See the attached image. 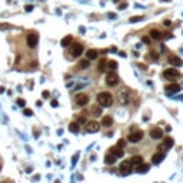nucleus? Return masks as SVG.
Instances as JSON below:
<instances>
[{"instance_id":"obj_41","label":"nucleus","mask_w":183,"mask_h":183,"mask_svg":"<svg viewBox=\"0 0 183 183\" xmlns=\"http://www.w3.org/2000/svg\"><path fill=\"white\" fill-rule=\"evenodd\" d=\"M57 100H52V106H53V107H57Z\"/></svg>"},{"instance_id":"obj_21","label":"nucleus","mask_w":183,"mask_h":183,"mask_svg":"<svg viewBox=\"0 0 183 183\" xmlns=\"http://www.w3.org/2000/svg\"><path fill=\"white\" fill-rule=\"evenodd\" d=\"M113 125V119L112 116H103V119H102V126H106V127H109V126Z\"/></svg>"},{"instance_id":"obj_44","label":"nucleus","mask_w":183,"mask_h":183,"mask_svg":"<svg viewBox=\"0 0 183 183\" xmlns=\"http://www.w3.org/2000/svg\"><path fill=\"white\" fill-rule=\"evenodd\" d=\"M7 2H9V3H10V2H12V0H7Z\"/></svg>"},{"instance_id":"obj_10","label":"nucleus","mask_w":183,"mask_h":183,"mask_svg":"<svg viewBox=\"0 0 183 183\" xmlns=\"http://www.w3.org/2000/svg\"><path fill=\"white\" fill-rule=\"evenodd\" d=\"M76 103L77 106H86L89 103V96L88 95H77L76 96Z\"/></svg>"},{"instance_id":"obj_31","label":"nucleus","mask_w":183,"mask_h":183,"mask_svg":"<svg viewBox=\"0 0 183 183\" xmlns=\"http://www.w3.org/2000/svg\"><path fill=\"white\" fill-rule=\"evenodd\" d=\"M76 122H77L79 125H82V123H86V117H84V116H79Z\"/></svg>"},{"instance_id":"obj_12","label":"nucleus","mask_w":183,"mask_h":183,"mask_svg":"<svg viewBox=\"0 0 183 183\" xmlns=\"http://www.w3.org/2000/svg\"><path fill=\"white\" fill-rule=\"evenodd\" d=\"M110 153H113L116 158H123L125 152H123V149L120 146H113V147H110Z\"/></svg>"},{"instance_id":"obj_26","label":"nucleus","mask_w":183,"mask_h":183,"mask_svg":"<svg viewBox=\"0 0 183 183\" xmlns=\"http://www.w3.org/2000/svg\"><path fill=\"white\" fill-rule=\"evenodd\" d=\"M72 42H73V37H72L70 34H69V36H66V37L62 39V46H63V47H67V46L70 45Z\"/></svg>"},{"instance_id":"obj_13","label":"nucleus","mask_w":183,"mask_h":183,"mask_svg":"<svg viewBox=\"0 0 183 183\" xmlns=\"http://www.w3.org/2000/svg\"><path fill=\"white\" fill-rule=\"evenodd\" d=\"M163 159H165V153L163 152H158V153H154L152 156V162H153V165H159Z\"/></svg>"},{"instance_id":"obj_8","label":"nucleus","mask_w":183,"mask_h":183,"mask_svg":"<svg viewBox=\"0 0 183 183\" xmlns=\"http://www.w3.org/2000/svg\"><path fill=\"white\" fill-rule=\"evenodd\" d=\"M37 42H39V34L37 33H30L29 36H27V46H29V47L33 49L34 46L37 45Z\"/></svg>"},{"instance_id":"obj_5","label":"nucleus","mask_w":183,"mask_h":183,"mask_svg":"<svg viewBox=\"0 0 183 183\" xmlns=\"http://www.w3.org/2000/svg\"><path fill=\"white\" fill-rule=\"evenodd\" d=\"M163 76L169 80H173V79H176V77H179L180 73L177 69H166V70L163 72Z\"/></svg>"},{"instance_id":"obj_42","label":"nucleus","mask_w":183,"mask_h":183,"mask_svg":"<svg viewBox=\"0 0 183 183\" xmlns=\"http://www.w3.org/2000/svg\"><path fill=\"white\" fill-rule=\"evenodd\" d=\"M142 40H143L145 43H150V39H149V37H143Z\"/></svg>"},{"instance_id":"obj_33","label":"nucleus","mask_w":183,"mask_h":183,"mask_svg":"<svg viewBox=\"0 0 183 183\" xmlns=\"http://www.w3.org/2000/svg\"><path fill=\"white\" fill-rule=\"evenodd\" d=\"M17 104H19V106H25L26 104L25 99H17Z\"/></svg>"},{"instance_id":"obj_15","label":"nucleus","mask_w":183,"mask_h":183,"mask_svg":"<svg viewBox=\"0 0 183 183\" xmlns=\"http://www.w3.org/2000/svg\"><path fill=\"white\" fill-rule=\"evenodd\" d=\"M165 90H166L169 95H173V93L180 91V86H179V84H167L166 88H165Z\"/></svg>"},{"instance_id":"obj_6","label":"nucleus","mask_w":183,"mask_h":183,"mask_svg":"<svg viewBox=\"0 0 183 183\" xmlns=\"http://www.w3.org/2000/svg\"><path fill=\"white\" fill-rule=\"evenodd\" d=\"M99 130H100V125L97 122L91 120V122L86 123V132H88V133H96V132H99Z\"/></svg>"},{"instance_id":"obj_36","label":"nucleus","mask_w":183,"mask_h":183,"mask_svg":"<svg viewBox=\"0 0 183 183\" xmlns=\"http://www.w3.org/2000/svg\"><path fill=\"white\" fill-rule=\"evenodd\" d=\"M125 145H126V142H125V140H119V142H117V146H120V147H123Z\"/></svg>"},{"instance_id":"obj_20","label":"nucleus","mask_w":183,"mask_h":183,"mask_svg":"<svg viewBox=\"0 0 183 183\" xmlns=\"http://www.w3.org/2000/svg\"><path fill=\"white\" fill-rule=\"evenodd\" d=\"M136 169H137L139 173H147L149 169H150V166H149V165H146V163H140L139 166H136Z\"/></svg>"},{"instance_id":"obj_27","label":"nucleus","mask_w":183,"mask_h":183,"mask_svg":"<svg viewBox=\"0 0 183 183\" xmlns=\"http://www.w3.org/2000/svg\"><path fill=\"white\" fill-rule=\"evenodd\" d=\"M107 69H110V70H116V69H117V63L115 62V60L107 62Z\"/></svg>"},{"instance_id":"obj_18","label":"nucleus","mask_w":183,"mask_h":183,"mask_svg":"<svg viewBox=\"0 0 183 183\" xmlns=\"http://www.w3.org/2000/svg\"><path fill=\"white\" fill-rule=\"evenodd\" d=\"M86 56H88L89 60H95V59H97V56H99V52L95 49H90L86 52Z\"/></svg>"},{"instance_id":"obj_29","label":"nucleus","mask_w":183,"mask_h":183,"mask_svg":"<svg viewBox=\"0 0 183 183\" xmlns=\"http://www.w3.org/2000/svg\"><path fill=\"white\" fill-rule=\"evenodd\" d=\"M143 20V16H133V17H130V23H136V21H140Z\"/></svg>"},{"instance_id":"obj_19","label":"nucleus","mask_w":183,"mask_h":183,"mask_svg":"<svg viewBox=\"0 0 183 183\" xmlns=\"http://www.w3.org/2000/svg\"><path fill=\"white\" fill-rule=\"evenodd\" d=\"M149 34H150V37L153 39V40H160V39H162V36H163V34L160 33L159 30H156V29H152Z\"/></svg>"},{"instance_id":"obj_22","label":"nucleus","mask_w":183,"mask_h":183,"mask_svg":"<svg viewBox=\"0 0 183 183\" xmlns=\"http://www.w3.org/2000/svg\"><path fill=\"white\" fill-rule=\"evenodd\" d=\"M116 159L117 158L113 153H107V154H106V158H104V162L107 163V165H113V163L116 162Z\"/></svg>"},{"instance_id":"obj_35","label":"nucleus","mask_w":183,"mask_h":183,"mask_svg":"<svg viewBox=\"0 0 183 183\" xmlns=\"http://www.w3.org/2000/svg\"><path fill=\"white\" fill-rule=\"evenodd\" d=\"M25 115H26V116H32V115H33V112H32L30 109H26V110H25Z\"/></svg>"},{"instance_id":"obj_1","label":"nucleus","mask_w":183,"mask_h":183,"mask_svg":"<svg viewBox=\"0 0 183 183\" xmlns=\"http://www.w3.org/2000/svg\"><path fill=\"white\" fill-rule=\"evenodd\" d=\"M97 103L102 107H110L113 104V96L109 91H102V93L97 95Z\"/></svg>"},{"instance_id":"obj_23","label":"nucleus","mask_w":183,"mask_h":183,"mask_svg":"<svg viewBox=\"0 0 183 183\" xmlns=\"http://www.w3.org/2000/svg\"><path fill=\"white\" fill-rule=\"evenodd\" d=\"M173 145H175V142H173V139H172V137H165V140H163V147L170 149Z\"/></svg>"},{"instance_id":"obj_16","label":"nucleus","mask_w":183,"mask_h":183,"mask_svg":"<svg viewBox=\"0 0 183 183\" xmlns=\"http://www.w3.org/2000/svg\"><path fill=\"white\" fill-rule=\"evenodd\" d=\"M90 113L93 115V116H102V106H100L99 103L93 104L91 109H90Z\"/></svg>"},{"instance_id":"obj_28","label":"nucleus","mask_w":183,"mask_h":183,"mask_svg":"<svg viewBox=\"0 0 183 183\" xmlns=\"http://www.w3.org/2000/svg\"><path fill=\"white\" fill-rule=\"evenodd\" d=\"M89 62H90L89 59H86V60H82V62H80V64H79V66H80V69H88V67H89V64H90V63H89Z\"/></svg>"},{"instance_id":"obj_43","label":"nucleus","mask_w":183,"mask_h":183,"mask_svg":"<svg viewBox=\"0 0 183 183\" xmlns=\"http://www.w3.org/2000/svg\"><path fill=\"white\" fill-rule=\"evenodd\" d=\"M113 2H115V3H119V2H120V0H113Z\"/></svg>"},{"instance_id":"obj_24","label":"nucleus","mask_w":183,"mask_h":183,"mask_svg":"<svg viewBox=\"0 0 183 183\" xmlns=\"http://www.w3.org/2000/svg\"><path fill=\"white\" fill-rule=\"evenodd\" d=\"M79 123L77 122H73V123H70L69 125V130H70L72 133H79Z\"/></svg>"},{"instance_id":"obj_34","label":"nucleus","mask_w":183,"mask_h":183,"mask_svg":"<svg viewBox=\"0 0 183 183\" xmlns=\"http://www.w3.org/2000/svg\"><path fill=\"white\" fill-rule=\"evenodd\" d=\"M77 158H79V153H76L75 156H73V160H72V163H73V166H75L76 162H77Z\"/></svg>"},{"instance_id":"obj_17","label":"nucleus","mask_w":183,"mask_h":183,"mask_svg":"<svg viewBox=\"0 0 183 183\" xmlns=\"http://www.w3.org/2000/svg\"><path fill=\"white\" fill-rule=\"evenodd\" d=\"M97 70L100 72V73H103V72H106L107 70V60H106V59H102V60H100L99 62V66H97Z\"/></svg>"},{"instance_id":"obj_37","label":"nucleus","mask_w":183,"mask_h":183,"mask_svg":"<svg viewBox=\"0 0 183 183\" xmlns=\"http://www.w3.org/2000/svg\"><path fill=\"white\" fill-rule=\"evenodd\" d=\"M127 7V3H122V4H119V9L120 10H123V9H126Z\"/></svg>"},{"instance_id":"obj_32","label":"nucleus","mask_w":183,"mask_h":183,"mask_svg":"<svg viewBox=\"0 0 183 183\" xmlns=\"http://www.w3.org/2000/svg\"><path fill=\"white\" fill-rule=\"evenodd\" d=\"M42 97H43V99H49V97H50V93H49L47 90H45V91L42 93Z\"/></svg>"},{"instance_id":"obj_45","label":"nucleus","mask_w":183,"mask_h":183,"mask_svg":"<svg viewBox=\"0 0 183 183\" xmlns=\"http://www.w3.org/2000/svg\"><path fill=\"white\" fill-rule=\"evenodd\" d=\"M165 2H170V0H165Z\"/></svg>"},{"instance_id":"obj_7","label":"nucleus","mask_w":183,"mask_h":183,"mask_svg":"<svg viewBox=\"0 0 183 183\" xmlns=\"http://www.w3.org/2000/svg\"><path fill=\"white\" fill-rule=\"evenodd\" d=\"M142 137H143V132H142V130H136V132H132V133L129 134L127 140H129L130 143H137V142L142 140Z\"/></svg>"},{"instance_id":"obj_30","label":"nucleus","mask_w":183,"mask_h":183,"mask_svg":"<svg viewBox=\"0 0 183 183\" xmlns=\"http://www.w3.org/2000/svg\"><path fill=\"white\" fill-rule=\"evenodd\" d=\"M7 29H10L9 23H0V30H7Z\"/></svg>"},{"instance_id":"obj_4","label":"nucleus","mask_w":183,"mask_h":183,"mask_svg":"<svg viewBox=\"0 0 183 183\" xmlns=\"http://www.w3.org/2000/svg\"><path fill=\"white\" fill-rule=\"evenodd\" d=\"M132 169H133V165H132L130 160H125V162H122L120 167H119V170H120L122 175H129L130 172H132Z\"/></svg>"},{"instance_id":"obj_39","label":"nucleus","mask_w":183,"mask_h":183,"mask_svg":"<svg viewBox=\"0 0 183 183\" xmlns=\"http://www.w3.org/2000/svg\"><path fill=\"white\" fill-rule=\"evenodd\" d=\"M162 37H165V39H170V37H173V36H172V33H165L162 36Z\"/></svg>"},{"instance_id":"obj_38","label":"nucleus","mask_w":183,"mask_h":183,"mask_svg":"<svg viewBox=\"0 0 183 183\" xmlns=\"http://www.w3.org/2000/svg\"><path fill=\"white\" fill-rule=\"evenodd\" d=\"M163 25L166 26V27H169V26H172V21L170 20H165V21H163Z\"/></svg>"},{"instance_id":"obj_40","label":"nucleus","mask_w":183,"mask_h":183,"mask_svg":"<svg viewBox=\"0 0 183 183\" xmlns=\"http://www.w3.org/2000/svg\"><path fill=\"white\" fill-rule=\"evenodd\" d=\"M32 10H33V6L27 4V6H26V12H32Z\"/></svg>"},{"instance_id":"obj_9","label":"nucleus","mask_w":183,"mask_h":183,"mask_svg":"<svg viewBox=\"0 0 183 183\" xmlns=\"http://www.w3.org/2000/svg\"><path fill=\"white\" fill-rule=\"evenodd\" d=\"M129 90H126V89H123V90L119 91V100H120L122 104H127V102H129Z\"/></svg>"},{"instance_id":"obj_14","label":"nucleus","mask_w":183,"mask_h":183,"mask_svg":"<svg viewBox=\"0 0 183 183\" xmlns=\"http://www.w3.org/2000/svg\"><path fill=\"white\" fill-rule=\"evenodd\" d=\"M169 63L177 67V66H182L183 64V60L180 57H177V56H173V54H172V56H169Z\"/></svg>"},{"instance_id":"obj_3","label":"nucleus","mask_w":183,"mask_h":183,"mask_svg":"<svg viewBox=\"0 0 183 183\" xmlns=\"http://www.w3.org/2000/svg\"><path fill=\"white\" fill-rule=\"evenodd\" d=\"M83 45H80V43H73V45L70 46V53L72 56H75V57H79V56H82V53H83Z\"/></svg>"},{"instance_id":"obj_11","label":"nucleus","mask_w":183,"mask_h":183,"mask_svg":"<svg viewBox=\"0 0 183 183\" xmlns=\"http://www.w3.org/2000/svg\"><path fill=\"white\" fill-rule=\"evenodd\" d=\"M150 137L154 139V140H158V139L163 137V130L160 127H153V129L150 130Z\"/></svg>"},{"instance_id":"obj_2","label":"nucleus","mask_w":183,"mask_h":183,"mask_svg":"<svg viewBox=\"0 0 183 183\" xmlns=\"http://www.w3.org/2000/svg\"><path fill=\"white\" fill-rule=\"evenodd\" d=\"M119 76L115 73V70L109 72L107 75H106V83H107V86H116L117 83H119Z\"/></svg>"},{"instance_id":"obj_25","label":"nucleus","mask_w":183,"mask_h":183,"mask_svg":"<svg viewBox=\"0 0 183 183\" xmlns=\"http://www.w3.org/2000/svg\"><path fill=\"white\" fill-rule=\"evenodd\" d=\"M130 162H132L133 166H139L140 163H143V158L142 156H133V158L130 159Z\"/></svg>"}]
</instances>
